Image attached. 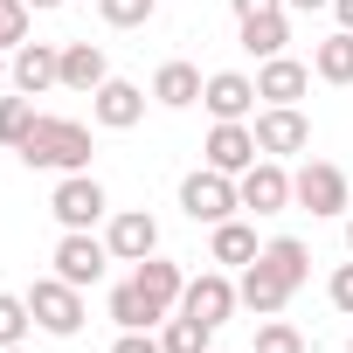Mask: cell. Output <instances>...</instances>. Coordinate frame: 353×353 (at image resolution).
I'll use <instances>...</instances> for the list:
<instances>
[{"label": "cell", "mask_w": 353, "mask_h": 353, "mask_svg": "<svg viewBox=\"0 0 353 353\" xmlns=\"http://www.w3.org/2000/svg\"><path fill=\"white\" fill-rule=\"evenodd\" d=\"M90 125H77V118H56V111H42L35 118V132L21 139V166L28 173H90Z\"/></svg>", "instance_id": "6da1fadb"}, {"label": "cell", "mask_w": 353, "mask_h": 353, "mask_svg": "<svg viewBox=\"0 0 353 353\" xmlns=\"http://www.w3.org/2000/svg\"><path fill=\"white\" fill-rule=\"evenodd\" d=\"M28 312H35V325L49 339H77L83 332V291L70 277H35L28 284Z\"/></svg>", "instance_id": "7a4b0ae2"}, {"label": "cell", "mask_w": 353, "mask_h": 353, "mask_svg": "<svg viewBox=\"0 0 353 353\" xmlns=\"http://www.w3.org/2000/svg\"><path fill=\"white\" fill-rule=\"evenodd\" d=\"M181 208H188V222H229L236 208H243V194H236V173H215V166H201V173H188L181 181Z\"/></svg>", "instance_id": "3957f363"}, {"label": "cell", "mask_w": 353, "mask_h": 353, "mask_svg": "<svg viewBox=\"0 0 353 353\" xmlns=\"http://www.w3.org/2000/svg\"><path fill=\"white\" fill-rule=\"evenodd\" d=\"M291 201L312 208V215H346L353 188H346V173H339L332 159H305V166L291 173Z\"/></svg>", "instance_id": "277c9868"}, {"label": "cell", "mask_w": 353, "mask_h": 353, "mask_svg": "<svg viewBox=\"0 0 353 353\" xmlns=\"http://www.w3.org/2000/svg\"><path fill=\"white\" fill-rule=\"evenodd\" d=\"M104 181H97V173H63V181H56V194H49V215L63 222V229H97L104 222Z\"/></svg>", "instance_id": "5b68a950"}, {"label": "cell", "mask_w": 353, "mask_h": 353, "mask_svg": "<svg viewBox=\"0 0 353 353\" xmlns=\"http://www.w3.org/2000/svg\"><path fill=\"white\" fill-rule=\"evenodd\" d=\"M250 132H256L263 159H291V152H305V145H312V118H305L298 104H263Z\"/></svg>", "instance_id": "8992f818"}, {"label": "cell", "mask_w": 353, "mask_h": 353, "mask_svg": "<svg viewBox=\"0 0 353 353\" xmlns=\"http://www.w3.org/2000/svg\"><path fill=\"white\" fill-rule=\"evenodd\" d=\"M49 263H56V277H70V284L83 291V284H97V277H104V263H118V256H111V243H104V236H90V229H63V243H56V256H49Z\"/></svg>", "instance_id": "52a82bcc"}, {"label": "cell", "mask_w": 353, "mask_h": 353, "mask_svg": "<svg viewBox=\"0 0 353 353\" xmlns=\"http://www.w3.org/2000/svg\"><path fill=\"white\" fill-rule=\"evenodd\" d=\"M201 152H208V166H215V173H236V181L263 159V145H256V132H250L243 118H215V132H208V145H201Z\"/></svg>", "instance_id": "ba28073f"}, {"label": "cell", "mask_w": 353, "mask_h": 353, "mask_svg": "<svg viewBox=\"0 0 353 353\" xmlns=\"http://www.w3.org/2000/svg\"><path fill=\"white\" fill-rule=\"evenodd\" d=\"M236 305H243V298H236V277H229V270H201V277H188V291H181V312L201 319V325H222Z\"/></svg>", "instance_id": "9c48e42d"}, {"label": "cell", "mask_w": 353, "mask_h": 353, "mask_svg": "<svg viewBox=\"0 0 353 353\" xmlns=\"http://www.w3.org/2000/svg\"><path fill=\"white\" fill-rule=\"evenodd\" d=\"M236 194H243L250 215H284V208H291V173H284V159H256L243 181H236Z\"/></svg>", "instance_id": "30bf717a"}, {"label": "cell", "mask_w": 353, "mask_h": 353, "mask_svg": "<svg viewBox=\"0 0 353 353\" xmlns=\"http://www.w3.org/2000/svg\"><path fill=\"white\" fill-rule=\"evenodd\" d=\"M90 118H97L104 132H132V125L145 118V90L125 83V77H104V83L90 90Z\"/></svg>", "instance_id": "8fae6325"}, {"label": "cell", "mask_w": 353, "mask_h": 353, "mask_svg": "<svg viewBox=\"0 0 353 353\" xmlns=\"http://www.w3.org/2000/svg\"><path fill=\"white\" fill-rule=\"evenodd\" d=\"M8 77H14V90L42 97V90H56V83H63V49H56V42H21V49H14V63H8Z\"/></svg>", "instance_id": "7c38bea8"}, {"label": "cell", "mask_w": 353, "mask_h": 353, "mask_svg": "<svg viewBox=\"0 0 353 353\" xmlns=\"http://www.w3.org/2000/svg\"><path fill=\"white\" fill-rule=\"evenodd\" d=\"M104 243H111V256H118V263H145V256L159 250V222H152L145 208H118V215H111V229H104Z\"/></svg>", "instance_id": "4fadbf2b"}, {"label": "cell", "mask_w": 353, "mask_h": 353, "mask_svg": "<svg viewBox=\"0 0 353 353\" xmlns=\"http://www.w3.org/2000/svg\"><path fill=\"white\" fill-rule=\"evenodd\" d=\"M236 298H243L256 319H277V312L291 305V284H284V277H277V270L256 256V263H243V277H236Z\"/></svg>", "instance_id": "5bb4252c"}, {"label": "cell", "mask_w": 353, "mask_h": 353, "mask_svg": "<svg viewBox=\"0 0 353 353\" xmlns=\"http://www.w3.org/2000/svg\"><path fill=\"white\" fill-rule=\"evenodd\" d=\"M132 284L152 298V312H181V291H188V270L181 263H166L159 250L145 256V263H132Z\"/></svg>", "instance_id": "9a60e30c"}, {"label": "cell", "mask_w": 353, "mask_h": 353, "mask_svg": "<svg viewBox=\"0 0 353 353\" xmlns=\"http://www.w3.org/2000/svg\"><path fill=\"white\" fill-rule=\"evenodd\" d=\"M201 104H208V118H250V111H256V77H243V70H215L208 90H201Z\"/></svg>", "instance_id": "2e32d148"}, {"label": "cell", "mask_w": 353, "mask_h": 353, "mask_svg": "<svg viewBox=\"0 0 353 353\" xmlns=\"http://www.w3.org/2000/svg\"><path fill=\"white\" fill-rule=\"evenodd\" d=\"M305 90H312V70L291 63V56H270V63L256 70V97H263V104H298Z\"/></svg>", "instance_id": "e0dca14e"}, {"label": "cell", "mask_w": 353, "mask_h": 353, "mask_svg": "<svg viewBox=\"0 0 353 353\" xmlns=\"http://www.w3.org/2000/svg\"><path fill=\"white\" fill-rule=\"evenodd\" d=\"M201 90H208V77L194 63H159V77H152V104H166V111L201 104Z\"/></svg>", "instance_id": "ac0fdd59"}, {"label": "cell", "mask_w": 353, "mask_h": 353, "mask_svg": "<svg viewBox=\"0 0 353 353\" xmlns=\"http://www.w3.org/2000/svg\"><path fill=\"white\" fill-rule=\"evenodd\" d=\"M208 256H215L222 270H243V263H256V256H263V243H256V229H250V222H236V215H229V222H215Z\"/></svg>", "instance_id": "d6986e66"}, {"label": "cell", "mask_w": 353, "mask_h": 353, "mask_svg": "<svg viewBox=\"0 0 353 353\" xmlns=\"http://www.w3.org/2000/svg\"><path fill=\"white\" fill-rule=\"evenodd\" d=\"M284 42H291V14H284V8H270V14H243V49H250L256 63L284 56Z\"/></svg>", "instance_id": "ffe728a7"}, {"label": "cell", "mask_w": 353, "mask_h": 353, "mask_svg": "<svg viewBox=\"0 0 353 353\" xmlns=\"http://www.w3.org/2000/svg\"><path fill=\"white\" fill-rule=\"evenodd\" d=\"M104 77H111V63H104L97 42H63V90H83L90 97Z\"/></svg>", "instance_id": "44dd1931"}, {"label": "cell", "mask_w": 353, "mask_h": 353, "mask_svg": "<svg viewBox=\"0 0 353 353\" xmlns=\"http://www.w3.org/2000/svg\"><path fill=\"white\" fill-rule=\"evenodd\" d=\"M215 346V325L188 319V312H166L159 319V353H208Z\"/></svg>", "instance_id": "7402d4cb"}, {"label": "cell", "mask_w": 353, "mask_h": 353, "mask_svg": "<svg viewBox=\"0 0 353 353\" xmlns=\"http://www.w3.org/2000/svg\"><path fill=\"white\" fill-rule=\"evenodd\" d=\"M111 319H118V332H152V325H159L166 312H152V298H145V291H139V284L125 277V284L111 291Z\"/></svg>", "instance_id": "603a6c76"}, {"label": "cell", "mask_w": 353, "mask_h": 353, "mask_svg": "<svg viewBox=\"0 0 353 353\" xmlns=\"http://www.w3.org/2000/svg\"><path fill=\"white\" fill-rule=\"evenodd\" d=\"M312 77H319V83H353V35H346V28H332V35L312 49Z\"/></svg>", "instance_id": "cb8c5ba5"}, {"label": "cell", "mask_w": 353, "mask_h": 353, "mask_svg": "<svg viewBox=\"0 0 353 353\" xmlns=\"http://www.w3.org/2000/svg\"><path fill=\"white\" fill-rule=\"evenodd\" d=\"M263 263H270V270H277V277H284L291 291H298V284L312 277V250H305L298 236H270V243H263Z\"/></svg>", "instance_id": "d4e9b609"}, {"label": "cell", "mask_w": 353, "mask_h": 353, "mask_svg": "<svg viewBox=\"0 0 353 353\" xmlns=\"http://www.w3.org/2000/svg\"><path fill=\"white\" fill-rule=\"evenodd\" d=\"M35 118H42V111H35V97H28V90L0 97V145H14V152H21V139L35 132Z\"/></svg>", "instance_id": "484cf974"}, {"label": "cell", "mask_w": 353, "mask_h": 353, "mask_svg": "<svg viewBox=\"0 0 353 353\" xmlns=\"http://www.w3.org/2000/svg\"><path fill=\"white\" fill-rule=\"evenodd\" d=\"M28 325H35L28 298H14V291H0V346H21V339H28Z\"/></svg>", "instance_id": "4316f807"}, {"label": "cell", "mask_w": 353, "mask_h": 353, "mask_svg": "<svg viewBox=\"0 0 353 353\" xmlns=\"http://www.w3.org/2000/svg\"><path fill=\"white\" fill-rule=\"evenodd\" d=\"M250 353H305V332H298V325H284V319H263Z\"/></svg>", "instance_id": "83f0119b"}, {"label": "cell", "mask_w": 353, "mask_h": 353, "mask_svg": "<svg viewBox=\"0 0 353 353\" xmlns=\"http://www.w3.org/2000/svg\"><path fill=\"white\" fill-rule=\"evenodd\" d=\"M97 14H104L111 28H145V21L159 14V0H97Z\"/></svg>", "instance_id": "f1b7e54d"}, {"label": "cell", "mask_w": 353, "mask_h": 353, "mask_svg": "<svg viewBox=\"0 0 353 353\" xmlns=\"http://www.w3.org/2000/svg\"><path fill=\"white\" fill-rule=\"evenodd\" d=\"M28 0H0V49H21L28 42Z\"/></svg>", "instance_id": "f546056e"}, {"label": "cell", "mask_w": 353, "mask_h": 353, "mask_svg": "<svg viewBox=\"0 0 353 353\" xmlns=\"http://www.w3.org/2000/svg\"><path fill=\"white\" fill-rule=\"evenodd\" d=\"M325 298H332V305H339V312L353 319V263H339V270H332V284H325Z\"/></svg>", "instance_id": "4dcf8cb0"}, {"label": "cell", "mask_w": 353, "mask_h": 353, "mask_svg": "<svg viewBox=\"0 0 353 353\" xmlns=\"http://www.w3.org/2000/svg\"><path fill=\"white\" fill-rule=\"evenodd\" d=\"M111 353H159V339H152V332H118Z\"/></svg>", "instance_id": "1f68e13d"}, {"label": "cell", "mask_w": 353, "mask_h": 353, "mask_svg": "<svg viewBox=\"0 0 353 353\" xmlns=\"http://www.w3.org/2000/svg\"><path fill=\"white\" fill-rule=\"evenodd\" d=\"M229 8H236V21H243V14H270V8H284V0H229Z\"/></svg>", "instance_id": "d6a6232c"}, {"label": "cell", "mask_w": 353, "mask_h": 353, "mask_svg": "<svg viewBox=\"0 0 353 353\" xmlns=\"http://www.w3.org/2000/svg\"><path fill=\"white\" fill-rule=\"evenodd\" d=\"M291 14H319V8H332V0H284Z\"/></svg>", "instance_id": "836d02e7"}, {"label": "cell", "mask_w": 353, "mask_h": 353, "mask_svg": "<svg viewBox=\"0 0 353 353\" xmlns=\"http://www.w3.org/2000/svg\"><path fill=\"white\" fill-rule=\"evenodd\" d=\"M332 14H339V28L353 35V0H332Z\"/></svg>", "instance_id": "e575fe53"}, {"label": "cell", "mask_w": 353, "mask_h": 353, "mask_svg": "<svg viewBox=\"0 0 353 353\" xmlns=\"http://www.w3.org/2000/svg\"><path fill=\"white\" fill-rule=\"evenodd\" d=\"M28 8H35V14H56V8H63V0H28Z\"/></svg>", "instance_id": "d590c367"}, {"label": "cell", "mask_w": 353, "mask_h": 353, "mask_svg": "<svg viewBox=\"0 0 353 353\" xmlns=\"http://www.w3.org/2000/svg\"><path fill=\"white\" fill-rule=\"evenodd\" d=\"M0 353H35V346H28V339H21V346H0Z\"/></svg>", "instance_id": "8d00e7d4"}, {"label": "cell", "mask_w": 353, "mask_h": 353, "mask_svg": "<svg viewBox=\"0 0 353 353\" xmlns=\"http://www.w3.org/2000/svg\"><path fill=\"white\" fill-rule=\"evenodd\" d=\"M346 256H353V222H346Z\"/></svg>", "instance_id": "74e56055"}, {"label": "cell", "mask_w": 353, "mask_h": 353, "mask_svg": "<svg viewBox=\"0 0 353 353\" xmlns=\"http://www.w3.org/2000/svg\"><path fill=\"white\" fill-rule=\"evenodd\" d=\"M0 77H8V63H0Z\"/></svg>", "instance_id": "f35d334b"}, {"label": "cell", "mask_w": 353, "mask_h": 353, "mask_svg": "<svg viewBox=\"0 0 353 353\" xmlns=\"http://www.w3.org/2000/svg\"><path fill=\"white\" fill-rule=\"evenodd\" d=\"M346 353H353V339H346Z\"/></svg>", "instance_id": "ab89813d"}]
</instances>
